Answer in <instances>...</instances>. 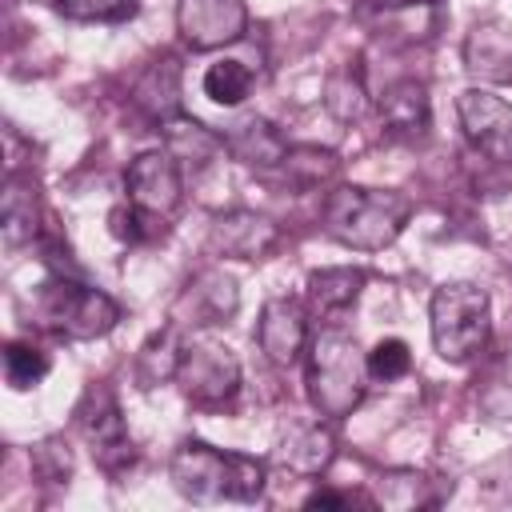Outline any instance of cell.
Returning <instances> with one entry per match:
<instances>
[{
    "label": "cell",
    "instance_id": "6da1fadb",
    "mask_svg": "<svg viewBox=\"0 0 512 512\" xmlns=\"http://www.w3.org/2000/svg\"><path fill=\"white\" fill-rule=\"evenodd\" d=\"M412 216V200L396 188L340 184L324 196V232L356 252L388 248Z\"/></svg>",
    "mask_w": 512,
    "mask_h": 512
},
{
    "label": "cell",
    "instance_id": "7a4b0ae2",
    "mask_svg": "<svg viewBox=\"0 0 512 512\" xmlns=\"http://www.w3.org/2000/svg\"><path fill=\"white\" fill-rule=\"evenodd\" d=\"M168 476H172L176 492L196 504H212V500H244L248 504L264 492L268 464L256 456H244V452H220L204 440H184L168 460Z\"/></svg>",
    "mask_w": 512,
    "mask_h": 512
},
{
    "label": "cell",
    "instance_id": "3957f363",
    "mask_svg": "<svg viewBox=\"0 0 512 512\" xmlns=\"http://www.w3.org/2000/svg\"><path fill=\"white\" fill-rule=\"evenodd\" d=\"M368 356L344 328H324L308 340V400L324 420H344L364 400Z\"/></svg>",
    "mask_w": 512,
    "mask_h": 512
},
{
    "label": "cell",
    "instance_id": "277c9868",
    "mask_svg": "<svg viewBox=\"0 0 512 512\" xmlns=\"http://www.w3.org/2000/svg\"><path fill=\"white\" fill-rule=\"evenodd\" d=\"M488 328H492V304L480 284L448 280L432 292L428 332H432V348L440 360H448V364L472 360L488 344Z\"/></svg>",
    "mask_w": 512,
    "mask_h": 512
},
{
    "label": "cell",
    "instance_id": "5b68a950",
    "mask_svg": "<svg viewBox=\"0 0 512 512\" xmlns=\"http://www.w3.org/2000/svg\"><path fill=\"white\" fill-rule=\"evenodd\" d=\"M36 316L44 328L68 340H96L120 324V304L88 284L76 280H48L36 292Z\"/></svg>",
    "mask_w": 512,
    "mask_h": 512
},
{
    "label": "cell",
    "instance_id": "8992f818",
    "mask_svg": "<svg viewBox=\"0 0 512 512\" xmlns=\"http://www.w3.org/2000/svg\"><path fill=\"white\" fill-rule=\"evenodd\" d=\"M176 384L196 408H224L240 392V360L224 340L212 336V328H196L184 340Z\"/></svg>",
    "mask_w": 512,
    "mask_h": 512
},
{
    "label": "cell",
    "instance_id": "52a82bcc",
    "mask_svg": "<svg viewBox=\"0 0 512 512\" xmlns=\"http://www.w3.org/2000/svg\"><path fill=\"white\" fill-rule=\"evenodd\" d=\"M76 428L88 440L92 460L108 476H120L124 468L136 464V444H132L128 428H124L120 404H116V396H112L108 384H88L84 388V396L76 404Z\"/></svg>",
    "mask_w": 512,
    "mask_h": 512
},
{
    "label": "cell",
    "instance_id": "ba28073f",
    "mask_svg": "<svg viewBox=\"0 0 512 512\" xmlns=\"http://www.w3.org/2000/svg\"><path fill=\"white\" fill-rule=\"evenodd\" d=\"M176 32L196 52L236 44L248 32V4L244 0H180L176 4Z\"/></svg>",
    "mask_w": 512,
    "mask_h": 512
},
{
    "label": "cell",
    "instance_id": "9c48e42d",
    "mask_svg": "<svg viewBox=\"0 0 512 512\" xmlns=\"http://www.w3.org/2000/svg\"><path fill=\"white\" fill-rule=\"evenodd\" d=\"M456 116L464 136L492 160L512 164V104L484 92V88H468L456 100Z\"/></svg>",
    "mask_w": 512,
    "mask_h": 512
},
{
    "label": "cell",
    "instance_id": "30bf717a",
    "mask_svg": "<svg viewBox=\"0 0 512 512\" xmlns=\"http://www.w3.org/2000/svg\"><path fill=\"white\" fill-rule=\"evenodd\" d=\"M236 308H240V288H236V280H232L228 272H220V268H208V272H200L196 280H188V288L176 296L168 320H176L184 332H188V328H216V324L232 320Z\"/></svg>",
    "mask_w": 512,
    "mask_h": 512
},
{
    "label": "cell",
    "instance_id": "8fae6325",
    "mask_svg": "<svg viewBox=\"0 0 512 512\" xmlns=\"http://www.w3.org/2000/svg\"><path fill=\"white\" fill-rule=\"evenodd\" d=\"M128 200L160 220H168L180 204V160L168 152V148H152V152H140L132 164H128Z\"/></svg>",
    "mask_w": 512,
    "mask_h": 512
},
{
    "label": "cell",
    "instance_id": "7c38bea8",
    "mask_svg": "<svg viewBox=\"0 0 512 512\" xmlns=\"http://www.w3.org/2000/svg\"><path fill=\"white\" fill-rule=\"evenodd\" d=\"M208 248L228 260H264L280 248V228L268 216L248 208L216 212L208 224Z\"/></svg>",
    "mask_w": 512,
    "mask_h": 512
},
{
    "label": "cell",
    "instance_id": "4fadbf2b",
    "mask_svg": "<svg viewBox=\"0 0 512 512\" xmlns=\"http://www.w3.org/2000/svg\"><path fill=\"white\" fill-rule=\"evenodd\" d=\"M308 316L296 296H272L256 320V344L276 368H292L308 352Z\"/></svg>",
    "mask_w": 512,
    "mask_h": 512
},
{
    "label": "cell",
    "instance_id": "5bb4252c",
    "mask_svg": "<svg viewBox=\"0 0 512 512\" xmlns=\"http://www.w3.org/2000/svg\"><path fill=\"white\" fill-rule=\"evenodd\" d=\"M464 72L480 84H512V24L504 20H480L464 36L460 48Z\"/></svg>",
    "mask_w": 512,
    "mask_h": 512
},
{
    "label": "cell",
    "instance_id": "9a60e30c",
    "mask_svg": "<svg viewBox=\"0 0 512 512\" xmlns=\"http://www.w3.org/2000/svg\"><path fill=\"white\" fill-rule=\"evenodd\" d=\"M332 456H336V436L324 424H292L272 448V464L284 468L288 476H324Z\"/></svg>",
    "mask_w": 512,
    "mask_h": 512
},
{
    "label": "cell",
    "instance_id": "2e32d148",
    "mask_svg": "<svg viewBox=\"0 0 512 512\" xmlns=\"http://www.w3.org/2000/svg\"><path fill=\"white\" fill-rule=\"evenodd\" d=\"M376 112H380V124L392 132V136H424L428 132V120H432V104H428V88L420 80H396L380 92L376 100Z\"/></svg>",
    "mask_w": 512,
    "mask_h": 512
},
{
    "label": "cell",
    "instance_id": "e0dca14e",
    "mask_svg": "<svg viewBox=\"0 0 512 512\" xmlns=\"http://www.w3.org/2000/svg\"><path fill=\"white\" fill-rule=\"evenodd\" d=\"M0 232L8 248H20L40 232V200H36L32 176L8 172L4 192H0Z\"/></svg>",
    "mask_w": 512,
    "mask_h": 512
},
{
    "label": "cell",
    "instance_id": "ac0fdd59",
    "mask_svg": "<svg viewBox=\"0 0 512 512\" xmlns=\"http://www.w3.org/2000/svg\"><path fill=\"white\" fill-rule=\"evenodd\" d=\"M132 100L144 116H152L160 124L180 116V64H176V56H156L140 72V80L132 88Z\"/></svg>",
    "mask_w": 512,
    "mask_h": 512
},
{
    "label": "cell",
    "instance_id": "d6986e66",
    "mask_svg": "<svg viewBox=\"0 0 512 512\" xmlns=\"http://www.w3.org/2000/svg\"><path fill=\"white\" fill-rule=\"evenodd\" d=\"M440 488L432 476L416 472V468H388L372 480V500L380 508H392V512H416V508H432L440 504Z\"/></svg>",
    "mask_w": 512,
    "mask_h": 512
},
{
    "label": "cell",
    "instance_id": "ffe728a7",
    "mask_svg": "<svg viewBox=\"0 0 512 512\" xmlns=\"http://www.w3.org/2000/svg\"><path fill=\"white\" fill-rule=\"evenodd\" d=\"M160 132H164V144H168V152L180 160V168H204V164H212L228 144H224V136H216L212 128H204L200 120H192V116H172V120H164L160 124Z\"/></svg>",
    "mask_w": 512,
    "mask_h": 512
},
{
    "label": "cell",
    "instance_id": "44dd1931",
    "mask_svg": "<svg viewBox=\"0 0 512 512\" xmlns=\"http://www.w3.org/2000/svg\"><path fill=\"white\" fill-rule=\"evenodd\" d=\"M184 328L176 320H168L160 332H152L136 356V384L148 392L164 380H176V368H180V356H184Z\"/></svg>",
    "mask_w": 512,
    "mask_h": 512
},
{
    "label": "cell",
    "instance_id": "7402d4cb",
    "mask_svg": "<svg viewBox=\"0 0 512 512\" xmlns=\"http://www.w3.org/2000/svg\"><path fill=\"white\" fill-rule=\"evenodd\" d=\"M224 144L248 168H280L284 156H288V140L268 120H244V124H236V132L224 136Z\"/></svg>",
    "mask_w": 512,
    "mask_h": 512
},
{
    "label": "cell",
    "instance_id": "603a6c76",
    "mask_svg": "<svg viewBox=\"0 0 512 512\" xmlns=\"http://www.w3.org/2000/svg\"><path fill=\"white\" fill-rule=\"evenodd\" d=\"M364 280H368L364 268H352V264L316 268V272L308 276V300H312L320 312H340V308L356 304Z\"/></svg>",
    "mask_w": 512,
    "mask_h": 512
},
{
    "label": "cell",
    "instance_id": "cb8c5ba5",
    "mask_svg": "<svg viewBox=\"0 0 512 512\" xmlns=\"http://www.w3.org/2000/svg\"><path fill=\"white\" fill-rule=\"evenodd\" d=\"M336 168H340V160H336V152H328V148H288V156H284V164H280V172L288 176V184L300 188V192H308V188L332 180Z\"/></svg>",
    "mask_w": 512,
    "mask_h": 512
},
{
    "label": "cell",
    "instance_id": "d4e9b609",
    "mask_svg": "<svg viewBox=\"0 0 512 512\" xmlns=\"http://www.w3.org/2000/svg\"><path fill=\"white\" fill-rule=\"evenodd\" d=\"M48 368H52V360L36 344H24V340H8L4 344V380H8V388L28 392L48 376Z\"/></svg>",
    "mask_w": 512,
    "mask_h": 512
},
{
    "label": "cell",
    "instance_id": "484cf974",
    "mask_svg": "<svg viewBox=\"0 0 512 512\" xmlns=\"http://www.w3.org/2000/svg\"><path fill=\"white\" fill-rule=\"evenodd\" d=\"M248 92H252V72H248L240 60H216V64L204 72V96H208L212 104L236 108V104H244Z\"/></svg>",
    "mask_w": 512,
    "mask_h": 512
},
{
    "label": "cell",
    "instance_id": "4316f807",
    "mask_svg": "<svg viewBox=\"0 0 512 512\" xmlns=\"http://www.w3.org/2000/svg\"><path fill=\"white\" fill-rule=\"evenodd\" d=\"M408 368H412V348L400 336H384V340L372 344V352H368V376L372 380L388 384V380L408 376Z\"/></svg>",
    "mask_w": 512,
    "mask_h": 512
},
{
    "label": "cell",
    "instance_id": "83f0119b",
    "mask_svg": "<svg viewBox=\"0 0 512 512\" xmlns=\"http://www.w3.org/2000/svg\"><path fill=\"white\" fill-rule=\"evenodd\" d=\"M68 20H84V24H120L136 16V0H60L56 4Z\"/></svg>",
    "mask_w": 512,
    "mask_h": 512
},
{
    "label": "cell",
    "instance_id": "f1b7e54d",
    "mask_svg": "<svg viewBox=\"0 0 512 512\" xmlns=\"http://www.w3.org/2000/svg\"><path fill=\"white\" fill-rule=\"evenodd\" d=\"M328 108L340 116V120H356L364 112V84H360V72L356 64H348L344 72H336L328 80Z\"/></svg>",
    "mask_w": 512,
    "mask_h": 512
},
{
    "label": "cell",
    "instance_id": "f546056e",
    "mask_svg": "<svg viewBox=\"0 0 512 512\" xmlns=\"http://www.w3.org/2000/svg\"><path fill=\"white\" fill-rule=\"evenodd\" d=\"M108 220H112V236L116 240H128V244H140V240H152V236L164 232V220L152 216V212H144V208H136L132 200L120 204Z\"/></svg>",
    "mask_w": 512,
    "mask_h": 512
},
{
    "label": "cell",
    "instance_id": "4dcf8cb0",
    "mask_svg": "<svg viewBox=\"0 0 512 512\" xmlns=\"http://www.w3.org/2000/svg\"><path fill=\"white\" fill-rule=\"evenodd\" d=\"M32 468H36L40 480H48V484H64V480L72 476V452H68V444H64L60 436L40 440V444L32 448Z\"/></svg>",
    "mask_w": 512,
    "mask_h": 512
},
{
    "label": "cell",
    "instance_id": "1f68e13d",
    "mask_svg": "<svg viewBox=\"0 0 512 512\" xmlns=\"http://www.w3.org/2000/svg\"><path fill=\"white\" fill-rule=\"evenodd\" d=\"M476 488L488 504H512V452L492 460L480 476H476Z\"/></svg>",
    "mask_w": 512,
    "mask_h": 512
},
{
    "label": "cell",
    "instance_id": "d6a6232c",
    "mask_svg": "<svg viewBox=\"0 0 512 512\" xmlns=\"http://www.w3.org/2000/svg\"><path fill=\"white\" fill-rule=\"evenodd\" d=\"M304 504L308 508H348V496H340V492H312Z\"/></svg>",
    "mask_w": 512,
    "mask_h": 512
}]
</instances>
